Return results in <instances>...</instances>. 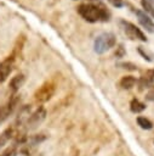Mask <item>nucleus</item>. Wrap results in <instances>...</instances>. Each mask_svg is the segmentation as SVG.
Segmentation results:
<instances>
[{
	"mask_svg": "<svg viewBox=\"0 0 154 156\" xmlns=\"http://www.w3.org/2000/svg\"><path fill=\"white\" fill-rule=\"evenodd\" d=\"M120 27L124 30V33L126 34V37L131 40H139V41H147V37L146 34L133 23L121 20L120 21Z\"/></svg>",
	"mask_w": 154,
	"mask_h": 156,
	"instance_id": "obj_3",
	"label": "nucleus"
},
{
	"mask_svg": "<svg viewBox=\"0 0 154 156\" xmlns=\"http://www.w3.org/2000/svg\"><path fill=\"white\" fill-rule=\"evenodd\" d=\"M115 44H116V38L114 33L103 32L96 37L93 41V51L98 55H102L108 50H110L112 48H114Z\"/></svg>",
	"mask_w": 154,
	"mask_h": 156,
	"instance_id": "obj_2",
	"label": "nucleus"
},
{
	"mask_svg": "<svg viewBox=\"0 0 154 156\" xmlns=\"http://www.w3.org/2000/svg\"><path fill=\"white\" fill-rule=\"evenodd\" d=\"M118 66L124 68V69H129V71H136L137 69V66L131 63V62H120V63H118Z\"/></svg>",
	"mask_w": 154,
	"mask_h": 156,
	"instance_id": "obj_16",
	"label": "nucleus"
},
{
	"mask_svg": "<svg viewBox=\"0 0 154 156\" xmlns=\"http://www.w3.org/2000/svg\"><path fill=\"white\" fill-rule=\"evenodd\" d=\"M78 13L90 23L97 22H108L109 21V12L101 5H96L92 2L80 4L78 6Z\"/></svg>",
	"mask_w": 154,
	"mask_h": 156,
	"instance_id": "obj_1",
	"label": "nucleus"
},
{
	"mask_svg": "<svg viewBox=\"0 0 154 156\" xmlns=\"http://www.w3.org/2000/svg\"><path fill=\"white\" fill-rule=\"evenodd\" d=\"M55 90H56L55 84L52 82H46L35 91L34 99L36 102H40V104L46 102L52 98V95L55 94Z\"/></svg>",
	"mask_w": 154,
	"mask_h": 156,
	"instance_id": "obj_4",
	"label": "nucleus"
},
{
	"mask_svg": "<svg viewBox=\"0 0 154 156\" xmlns=\"http://www.w3.org/2000/svg\"><path fill=\"white\" fill-rule=\"evenodd\" d=\"M135 15H136V17H137L139 24H141L147 32L154 33V21H153V18H152L148 13H146V12L142 11V10H135Z\"/></svg>",
	"mask_w": 154,
	"mask_h": 156,
	"instance_id": "obj_7",
	"label": "nucleus"
},
{
	"mask_svg": "<svg viewBox=\"0 0 154 156\" xmlns=\"http://www.w3.org/2000/svg\"><path fill=\"white\" fill-rule=\"evenodd\" d=\"M108 2L114 7H122L125 5L124 0H108Z\"/></svg>",
	"mask_w": 154,
	"mask_h": 156,
	"instance_id": "obj_18",
	"label": "nucleus"
},
{
	"mask_svg": "<svg viewBox=\"0 0 154 156\" xmlns=\"http://www.w3.org/2000/svg\"><path fill=\"white\" fill-rule=\"evenodd\" d=\"M136 121H137V124H138L142 129L149 130V129L153 128V123H152V121H149L148 118H146V117H143V116H138Z\"/></svg>",
	"mask_w": 154,
	"mask_h": 156,
	"instance_id": "obj_13",
	"label": "nucleus"
},
{
	"mask_svg": "<svg viewBox=\"0 0 154 156\" xmlns=\"http://www.w3.org/2000/svg\"><path fill=\"white\" fill-rule=\"evenodd\" d=\"M46 139V136L44 134H35V135H32L29 139H28V143L32 144V145H38L39 143L44 141Z\"/></svg>",
	"mask_w": 154,
	"mask_h": 156,
	"instance_id": "obj_14",
	"label": "nucleus"
},
{
	"mask_svg": "<svg viewBox=\"0 0 154 156\" xmlns=\"http://www.w3.org/2000/svg\"><path fill=\"white\" fill-rule=\"evenodd\" d=\"M12 136H13V128H12V127L6 128V129L0 134V147H2Z\"/></svg>",
	"mask_w": 154,
	"mask_h": 156,
	"instance_id": "obj_12",
	"label": "nucleus"
},
{
	"mask_svg": "<svg viewBox=\"0 0 154 156\" xmlns=\"http://www.w3.org/2000/svg\"><path fill=\"white\" fill-rule=\"evenodd\" d=\"M24 82H25V77H24V74L19 73V74H16L15 77L11 78L8 87H10V89H11L12 93H16V91H18V90L22 88V85L24 84Z\"/></svg>",
	"mask_w": 154,
	"mask_h": 156,
	"instance_id": "obj_9",
	"label": "nucleus"
},
{
	"mask_svg": "<svg viewBox=\"0 0 154 156\" xmlns=\"http://www.w3.org/2000/svg\"><path fill=\"white\" fill-rule=\"evenodd\" d=\"M13 65H15L13 55L7 56L5 60H2L0 62V84L4 83L8 78V76L11 74V72L13 69Z\"/></svg>",
	"mask_w": 154,
	"mask_h": 156,
	"instance_id": "obj_6",
	"label": "nucleus"
},
{
	"mask_svg": "<svg viewBox=\"0 0 154 156\" xmlns=\"http://www.w3.org/2000/svg\"><path fill=\"white\" fill-rule=\"evenodd\" d=\"M18 102H19V98L18 96H13V98H11L8 100V102L6 105L0 106V123H2L15 111V108L18 105Z\"/></svg>",
	"mask_w": 154,
	"mask_h": 156,
	"instance_id": "obj_8",
	"label": "nucleus"
},
{
	"mask_svg": "<svg viewBox=\"0 0 154 156\" xmlns=\"http://www.w3.org/2000/svg\"><path fill=\"white\" fill-rule=\"evenodd\" d=\"M136 83H137V79H136L133 76H124V77L120 79V82H119V87H120L121 89L129 90V89H132Z\"/></svg>",
	"mask_w": 154,
	"mask_h": 156,
	"instance_id": "obj_10",
	"label": "nucleus"
},
{
	"mask_svg": "<svg viewBox=\"0 0 154 156\" xmlns=\"http://www.w3.org/2000/svg\"><path fill=\"white\" fill-rule=\"evenodd\" d=\"M146 99H147L148 101H154V87H152V88L148 90V93L146 94Z\"/></svg>",
	"mask_w": 154,
	"mask_h": 156,
	"instance_id": "obj_20",
	"label": "nucleus"
},
{
	"mask_svg": "<svg viewBox=\"0 0 154 156\" xmlns=\"http://www.w3.org/2000/svg\"><path fill=\"white\" fill-rule=\"evenodd\" d=\"M16 155H17V149H16L15 145H12V146H8V147L2 152L1 156H16Z\"/></svg>",
	"mask_w": 154,
	"mask_h": 156,
	"instance_id": "obj_17",
	"label": "nucleus"
},
{
	"mask_svg": "<svg viewBox=\"0 0 154 156\" xmlns=\"http://www.w3.org/2000/svg\"><path fill=\"white\" fill-rule=\"evenodd\" d=\"M46 118V110L42 106H39L34 112L30 113L29 118L27 119V124L29 129H33L35 127H38L44 119Z\"/></svg>",
	"mask_w": 154,
	"mask_h": 156,
	"instance_id": "obj_5",
	"label": "nucleus"
},
{
	"mask_svg": "<svg viewBox=\"0 0 154 156\" xmlns=\"http://www.w3.org/2000/svg\"><path fill=\"white\" fill-rule=\"evenodd\" d=\"M148 1H149V4H150L153 7H154V0H148Z\"/></svg>",
	"mask_w": 154,
	"mask_h": 156,
	"instance_id": "obj_21",
	"label": "nucleus"
},
{
	"mask_svg": "<svg viewBox=\"0 0 154 156\" xmlns=\"http://www.w3.org/2000/svg\"><path fill=\"white\" fill-rule=\"evenodd\" d=\"M138 52H139V54L143 56V58H146L147 61H149V62L152 61V55H148V52H147V51H144L142 46H139V48H138Z\"/></svg>",
	"mask_w": 154,
	"mask_h": 156,
	"instance_id": "obj_19",
	"label": "nucleus"
},
{
	"mask_svg": "<svg viewBox=\"0 0 154 156\" xmlns=\"http://www.w3.org/2000/svg\"><path fill=\"white\" fill-rule=\"evenodd\" d=\"M141 4L143 6V9H144V12L148 13L149 16H153L154 17V7L149 4V1L148 0H141Z\"/></svg>",
	"mask_w": 154,
	"mask_h": 156,
	"instance_id": "obj_15",
	"label": "nucleus"
},
{
	"mask_svg": "<svg viewBox=\"0 0 154 156\" xmlns=\"http://www.w3.org/2000/svg\"><path fill=\"white\" fill-rule=\"evenodd\" d=\"M146 107H147L146 104L142 102V101H139L138 99H132V100L130 101V110H131V112H133V113H139V112L144 111Z\"/></svg>",
	"mask_w": 154,
	"mask_h": 156,
	"instance_id": "obj_11",
	"label": "nucleus"
}]
</instances>
